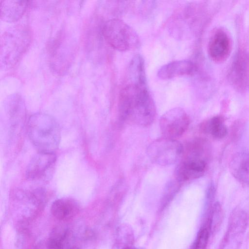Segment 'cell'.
<instances>
[{
	"label": "cell",
	"instance_id": "7",
	"mask_svg": "<svg viewBox=\"0 0 249 249\" xmlns=\"http://www.w3.org/2000/svg\"><path fill=\"white\" fill-rule=\"evenodd\" d=\"M56 160L54 153L38 152L31 160L26 171L29 179H42L49 175Z\"/></svg>",
	"mask_w": 249,
	"mask_h": 249
},
{
	"label": "cell",
	"instance_id": "17",
	"mask_svg": "<svg viewBox=\"0 0 249 249\" xmlns=\"http://www.w3.org/2000/svg\"><path fill=\"white\" fill-rule=\"evenodd\" d=\"M222 116H215L202 122L200 125L201 131L211 135L215 139H222L228 134V129Z\"/></svg>",
	"mask_w": 249,
	"mask_h": 249
},
{
	"label": "cell",
	"instance_id": "3",
	"mask_svg": "<svg viewBox=\"0 0 249 249\" xmlns=\"http://www.w3.org/2000/svg\"><path fill=\"white\" fill-rule=\"evenodd\" d=\"M106 42L114 49L125 52L137 48L140 44L137 34L125 22L118 18L106 21L102 28Z\"/></svg>",
	"mask_w": 249,
	"mask_h": 249
},
{
	"label": "cell",
	"instance_id": "2",
	"mask_svg": "<svg viewBox=\"0 0 249 249\" xmlns=\"http://www.w3.org/2000/svg\"><path fill=\"white\" fill-rule=\"evenodd\" d=\"M29 139L38 152L54 153L61 140V131L57 121L52 116L36 113L27 122Z\"/></svg>",
	"mask_w": 249,
	"mask_h": 249
},
{
	"label": "cell",
	"instance_id": "9",
	"mask_svg": "<svg viewBox=\"0 0 249 249\" xmlns=\"http://www.w3.org/2000/svg\"><path fill=\"white\" fill-rule=\"evenodd\" d=\"M207 166L204 160L183 159L176 168V179L180 182L198 178L203 176Z\"/></svg>",
	"mask_w": 249,
	"mask_h": 249
},
{
	"label": "cell",
	"instance_id": "6",
	"mask_svg": "<svg viewBox=\"0 0 249 249\" xmlns=\"http://www.w3.org/2000/svg\"><path fill=\"white\" fill-rule=\"evenodd\" d=\"M247 222V214L244 211L234 210L230 216L227 230L218 249H238Z\"/></svg>",
	"mask_w": 249,
	"mask_h": 249
},
{
	"label": "cell",
	"instance_id": "8",
	"mask_svg": "<svg viewBox=\"0 0 249 249\" xmlns=\"http://www.w3.org/2000/svg\"><path fill=\"white\" fill-rule=\"evenodd\" d=\"M231 41L227 34L218 30L212 36L208 46L211 58L216 62H221L228 57L231 51Z\"/></svg>",
	"mask_w": 249,
	"mask_h": 249
},
{
	"label": "cell",
	"instance_id": "12",
	"mask_svg": "<svg viewBox=\"0 0 249 249\" xmlns=\"http://www.w3.org/2000/svg\"><path fill=\"white\" fill-rule=\"evenodd\" d=\"M80 207L74 199L63 197L56 199L51 207L53 215L57 220L68 221L72 219L79 213Z\"/></svg>",
	"mask_w": 249,
	"mask_h": 249
},
{
	"label": "cell",
	"instance_id": "13",
	"mask_svg": "<svg viewBox=\"0 0 249 249\" xmlns=\"http://www.w3.org/2000/svg\"><path fill=\"white\" fill-rule=\"evenodd\" d=\"M249 61L247 55L240 52L233 62L230 74V79L237 89H244L248 83Z\"/></svg>",
	"mask_w": 249,
	"mask_h": 249
},
{
	"label": "cell",
	"instance_id": "20",
	"mask_svg": "<svg viewBox=\"0 0 249 249\" xmlns=\"http://www.w3.org/2000/svg\"><path fill=\"white\" fill-rule=\"evenodd\" d=\"M124 249H137L129 246H127V247H125Z\"/></svg>",
	"mask_w": 249,
	"mask_h": 249
},
{
	"label": "cell",
	"instance_id": "4",
	"mask_svg": "<svg viewBox=\"0 0 249 249\" xmlns=\"http://www.w3.org/2000/svg\"><path fill=\"white\" fill-rule=\"evenodd\" d=\"M183 145L177 140L162 137L153 141L147 148V155L154 163L161 166L175 164L182 157Z\"/></svg>",
	"mask_w": 249,
	"mask_h": 249
},
{
	"label": "cell",
	"instance_id": "16",
	"mask_svg": "<svg viewBox=\"0 0 249 249\" xmlns=\"http://www.w3.org/2000/svg\"><path fill=\"white\" fill-rule=\"evenodd\" d=\"M209 155V147L207 142L197 139L190 142L183 146V159L207 160Z\"/></svg>",
	"mask_w": 249,
	"mask_h": 249
},
{
	"label": "cell",
	"instance_id": "21",
	"mask_svg": "<svg viewBox=\"0 0 249 249\" xmlns=\"http://www.w3.org/2000/svg\"><path fill=\"white\" fill-rule=\"evenodd\" d=\"M69 249H79L77 247H73V248H71Z\"/></svg>",
	"mask_w": 249,
	"mask_h": 249
},
{
	"label": "cell",
	"instance_id": "10",
	"mask_svg": "<svg viewBox=\"0 0 249 249\" xmlns=\"http://www.w3.org/2000/svg\"><path fill=\"white\" fill-rule=\"evenodd\" d=\"M4 113L12 129H20L25 118V109L22 99L18 96L8 98L4 107Z\"/></svg>",
	"mask_w": 249,
	"mask_h": 249
},
{
	"label": "cell",
	"instance_id": "11",
	"mask_svg": "<svg viewBox=\"0 0 249 249\" xmlns=\"http://www.w3.org/2000/svg\"><path fill=\"white\" fill-rule=\"evenodd\" d=\"M196 71L194 64L189 60L174 61L162 66L158 71V76L162 80L193 75Z\"/></svg>",
	"mask_w": 249,
	"mask_h": 249
},
{
	"label": "cell",
	"instance_id": "1",
	"mask_svg": "<svg viewBox=\"0 0 249 249\" xmlns=\"http://www.w3.org/2000/svg\"><path fill=\"white\" fill-rule=\"evenodd\" d=\"M118 111L123 121L143 126L153 123L156 108L147 87L146 76H127L119 93Z\"/></svg>",
	"mask_w": 249,
	"mask_h": 249
},
{
	"label": "cell",
	"instance_id": "14",
	"mask_svg": "<svg viewBox=\"0 0 249 249\" xmlns=\"http://www.w3.org/2000/svg\"><path fill=\"white\" fill-rule=\"evenodd\" d=\"M233 177L241 183L249 185V153L238 154L230 163Z\"/></svg>",
	"mask_w": 249,
	"mask_h": 249
},
{
	"label": "cell",
	"instance_id": "15",
	"mask_svg": "<svg viewBox=\"0 0 249 249\" xmlns=\"http://www.w3.org/2000/svg\"><path fill=\"white\" fill-rule=\"evenodd\" d=\"M28 5L27 1H2L0 6L1 18L7 21L18 20L24 14Z\"/></svg>",
	"mask_w": 249,
	"mask_h": 249
},
{
	"label": "cell",
	"instance_id": "18",
	"mask_svg": "<svg viewBox=\"0 0 249 249\" xmlns=\"http://www.w3.org/2000/svg\"><path fill=\"white\" fill-rule=\"evenodd\" d=\"M211 232V220L206 217L190 249H206Z\"/></svg>",
	"mask_w": 249,
	"mask_h": 249
},
{
	"label": "cell",
	"instance_id": "19",
	"mask_svg": "<svg viewBox=\"0 0 249 249\" xmlns=\"http://www.w3.org/2000/svg\"><path fill=\"white\" fill-rule=\"evenodd\" d=\"M68 236V232L66 229L60 227L54 229L50 234L48 240V249H64Z\"/></svg>",
	"mask_w": 249,
	"mask_h": 249
},
{
	"label": "cell",
	"instance_id": "5",
	"mask_svg": "<svg viewBox=\"0 0 249 249\" xmlns=\"http://www.w3.org/2000/svg\"><path fill=\"white\" fill-rule=\"evenodd\" d=\"M159 124L163 137L176 140L188 129L190 118L182 108L175 107L168 110L160 117Z\"/></svg>",
	"mask_w": 249,
	"mask_h": 249
}]
</instances>
